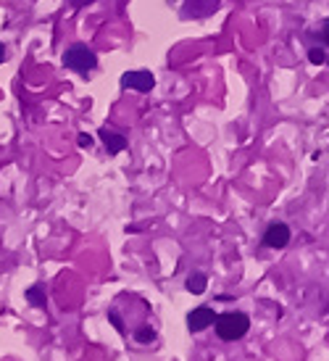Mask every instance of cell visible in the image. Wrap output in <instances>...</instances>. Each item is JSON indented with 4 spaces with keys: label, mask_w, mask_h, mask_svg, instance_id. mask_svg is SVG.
I'll return each mask as SVG.
<instances>
[{
    "label": "cell",
    "mask_w": 329,
    "mask_h": 361,
    "mask_svg": "<svg viewBox=\"0 0 329 361\" xmlns=\"http://www.w3.org/2000/svg\"><path fill=\"white\" fill-rule=\"evenodd\" d=\"M213 327H216L219 340L232 343V340H240V338L248 335V330H251V319H248V314H242V311H226V314H216Z\"/></svg>",
    "instance_id": "obj_1"
},
{
    "label": "cell",
    "mask_w": 329,
    "mask_h": 361,
    "mask_svg": "<svg viewBox=\"0 0 329 361\" xmlns=\"http://www.w3.org/2000/svg\"><path fill=\"white\" fill-rule=\"evenodd\" d=\"M63 66H66V69H72V72H76V74L87 76L90 72L98 69V56H95V50H92V48L76 43V45H72L66 53H63Z\"/></svg>",
    "instance_id": "obj_2"
},
{
    "label": "cell",
    "mask_w": 329,
    "mask_h": 361,
    "mask_svg": "<svg viewBox=\"0 0 329 361\" xmlns=\"http://www.w3.org/2000/svg\"><path fill=\"white\" fill-rule=\"evenodd\" d=\"M121 87H127V90H135V92H150L156 87V76L145 72V69H140V72H127V74H121Z\"/></svg>",
    "instance_id": "obj_3"
},
{
    "label": "cell",
    "mask_w": 329,
    "mask_h": 361,
    "mask_svg": "<svg viewBox=\"0 0 329 361\" xmlns=\"http://www.w3.org/2000/svg\"><path fill=\"white\" fill-rule=\"evenodd\" d=\"M213 322H216V311L211 306H198V309H193L187 314V330L203 332L209 330V327H213Z\"/></svg>",
    "instance_id": "obj_4"
},
{
    "label": "cell",
    "mask_w": 329,
    "mask_h": 361,
    "mask_svg": "<svg viewBox=\"0 0 329 361\" xmlns=\"http://www.w3.org/2000/svg\"><path fill=\"white\" fill-rule=\"evenodd\" d=\"M293 238V232H290V227L284 225V222H274V225L266 227V232H264V245L266 248H284L287 243Z\"/></svg>",
    "instance_id": "obj_5"
},
{
    "label": "cell",
    "mask_w": 329,
    "mask_h": 361,
    "mask_svg": "<svg viewBox=\"0 0 329 361\" xmlns=\"http://www.w3.org/2000/svg\"><path fill=\"white\" fill-rule=\"evenodd\" d=\"M98 137L103 140L105 151L111 153V156H119V153L127 148V137L114 132V130H108V127H100V130H98Z\"/></svg>",
    "instance_id": "obj_6"
},
{
    "label": "cell",
    "mask_w": 329,
    "mask_h": 361,
    "mask_svg": "<svg viewBox=\"0 0 329 361\" xmlns=\"http://www.w3.org/2000/svg\"><path fill=\"white\" fill-rule=\"evenodd\" d=\"M184 287H187L193 296H203V293H206V287H209V277H206L203 271H195V274H190V277H187Z\"/></svg>",
    "instance_id": "obj_7"
},
{
    "label": "cell",
    "mask_w": 329,
    "mask_h": 361,
    "mask_svg": "<svg viewBox=\"0 0 329 361\" xmlns=\"http://www.w3.org/2000/svg\"><path fill=\"white\" fill-rule=\"evenodd\" d=\"M27 301L32 303V306H37V309H45L47 306V296H45V285H32L30 290H27Z\"/></svg>",
    "instance_id": "obj_8"
},
{
    "label": "cell",
    "mask_w": 329,
    "mask_h": 361,
    "mask_svg": "<svg viewBox=\"0 0 329 361\" xmlns=\"http://www.w3.org/2000/svg\"><path fill=\"white\" fill-rule=\"evenodd\" d=\"M308 61L316 63V66L327 63V48H311V50H308Z\"/></svg>",
    "instance_id": "obj_9"
},
{
    "label": "cell",
    "mask_w": 329,
    "mask_h": 361,
    "mask_svg": "<svg viewBox=\"0 0 329 361\" xmlns=\"http://www.w3.org/2000/svg\"><path fill=\"white\" fill-rule=\"evenodd\" d=\"M135 340L137 343H153V340H156V330H153V327H140V330L135 332Z\"/></svg>",
    "instance_id": "obj_10"
},
{
    "label": "cell",
    "mask_w": 329,
    "mask_h": 361,
    "mask_svg": "<svg viewBox=\"0 0 329 361\" xmlns=\"http://www.w3.org/2000/svg\"><path fill=\"white\" fill-rule=\"evenodd\" d=\"M76 143H79V148H92V135H87V132H82V135L76 137Z\"/></svg>",
    "instance_id": "obj_11"
},
{
    "label": "cell",
    "mask_w": 329,
    "mask_h": 361,
    "mask_svg": "<svg viewBox=\"0 0 329 361\" xmlns=\"http://www.w3.org/2000/svg\"><path fill=\"white\" fill-rule=\"evenodd\" d=\"M108 319H111V324H114L116 330L124 332V324H121V319H119V314H116V311H108Z\"/></svg>",
    "instance_id": "obj_12"
},
{
    "label": "cell",
    "mask_w": 329,
    "mask_h": 361,
    "mask_svg": "<svg viewBox=\"0 0 329 361\" xmlns=\"http://www.w3.org/2000/svg\"><path fill=\"white\" fill-rule=\"evenodd\" d=\"M92 3H98V0H69L72 8H87V6H92Z\"/></svg>",
    "instance_id": "obj_13"
},
{
    "label": "cell",
    "mask_w": 329,
    "mask_h": 361,
    "mask_svg": "<svg viewBox=\"0 0 329 361\" xmlns=\"http://www.w3.org/2000/svg\"><path fill=\"white\" fill-rule=\"evenodd\" d=\"M3 61H6V45L0 43V63H3Z\"/></svg>",
    "instance_id": "obj_14"
}]
</instances>
